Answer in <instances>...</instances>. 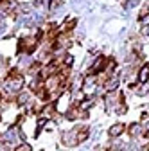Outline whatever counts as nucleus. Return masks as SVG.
Here are the masks:
<instances>
[{
  "instance_id": "nucleus-16",
  "label": "nucleus",
  "mask_w": 149,
  "mask_h": 151,
  "mask_svg": "<svg viewBox=\"0 0 149 151\" xmlns=\"http://www.w3.org/2000/svg\"><path fill=\"white\" fill-rule=\"evenodd\" d=\"M137 92L140 93V96H144V93H147V92H149V85H147V83H144V86H140Z\"/></svg>"
},
{
  "instance_id": "nucleus-4",
  "label": "nucleus",
  "mask_w": 149,
  "mask_h": 151,
  "mask_svg": "<svg viewBox=\"0 0 149 151\" xmlns=\"http://www.w3.org/2000/svg\"><path fill=\"white\" fill-rule=\"evenodd\" d=\"M106 65V58H104V56H99V58L94 61V63H92V68H90V72L92 74H97V72H101L102 70V67Z\"/></svg>"
},
{
  "instance_id": "nucleus-8",
  "label": "nucleus",
  "mask_w": 149,
  "mask_h": 151,
  "mask_svg": "<svg viewBox=\"0 0 149 151\" xmlns=\"http://www.w3.org/2000/svg\"><path fill=\"white\" fill-rule=\"evenodd\" d=\"M138 81H140V83H147V81H149V65H144V67L140 68Z\"/></svg>"
},
{
  "instance_id": "nucleus-7",
  "label": "nucleus",
  "mask_w": 149,
  "mask_h": 151,
  "mask_svg": "<svg viewBox=\"0 0 149 151\" xmlns=\"http://www.w3.org/2000/svg\"><path fill=\"white\" fill-rule=\"evenodd\" d=\"M122 131H124V124H113L110 128V137H119V135H122Z\"/></svg>"
},
{
  "instance_id": "nucleus-5",
  "label": "nucleus",
  "mask_w": 149,
  "mask_h": 151,
  "mask_svg": "<svg viewBox=\"0 0 149 151\" xmlns=\"http://www.w3.org/2000/svg\"><path fill=\"white\" fill-rule=\"evenodd\" d=\"M94 90H95V79L94 78H86L85 83H83V92L90 93V92H94Z\"/></svg>"
},
{
  "instance_id": "nucleus-20",
  "label": "nucleus",
  "mask_w": 149,
  "mask_h": 151,
  "mask_svg": "<svg viewBox=\"0 0 149 151\" xmlns=\"http://www.w3.org/2000/svg\"><path fill=\"white\" fill-rule=\"evenodd\" d=\"M43 4H45V0H36V2H34L36 7H40V6H43Z\"/></svg>"
},
{
  "instance_id": "nucleus-2",
  "label": "nucleus",
  "mask_w": 149,
  "mask_h": 151,
  "mask_svg": "<svg viewBox=\"0 0 149 151\" xmlns=\"http://www.w3.org/2000/svg\"><path fill=\"white\" fill-rule=\"evenodd\" d=\"M77 133H79V126H76L70 131H65V133H63V144L65 146H76V144H79Z\"/></svg>"
},
{
  "instance_id": "nucleus-21",
  "label": "nucleus",
  "mask_w": 149,
  "mask_h": 151,
  "mask_svg": "<svg viewBox=\"0 0 149 151\" xmlns=\"http://www.w3.org/2000/svg\"><path fill=\"white\" fill-rule=\"evenodd\" d=\"M0 65H2V58H0Z\"/></svg>"
},
{
  "instance_id": "nucleus-11",
  "label": "nucleus",
  "mask_w": 149,
  "mask_h": 151,
  "mask_svg": "<svg viewBox=\"0 0 149 151\" xmlns=\"http://www.w3.org/2000/svg\"><path fill=\"white\" fill-rule=\"evenodd\" d=\"M14 151H32V146L27 144V142H22V144H18L14 147Z\"/></svg>"
},
{
  "instance_id": "nucleus-10",
  "label": "nucleus",
  "mask_w": 149,
  "mask_h": 151,
  "mask_svg": "<svg viewBox=\"0 0 149 151\" xmlns=\"http://www.w3.org/2000/svg\"><path fill=\"white\" fill-rule=\"evenodd\" d=\"M72 90H74V92H77V90H83V78H81V76H77V78L74 79Z\"/></svg>"
},
{
  "instance_id": "nucleus-12",
  "label": "nucleus",
  "mask_w": 149,
  "mask_h": 151,
  "mask_svg": "<svg viewBox=\"0 0 149 151\" xmlns=\"http://www.w3.org/2000/svg\"><path fill=\"white\" fill-rule=\"evenodd\" d=\"M90 106H94V99H86L85 103H81V106H79V110H81V111L85 113V111H86V110H88Z\"/></svg>"
},
{
  "instance_id": "nucleus-1",
  "label": "nucleus",
  "mask_w": 149,
  "mask_h": 151,
  "mask_svg": "<svg viewBox=\"0 0 149 151\" xmlns=\"http://www.w3.org/2000/svg\"><path fill=\"white\" fill-rule=\"evenodd\" d=\"M22 86H24V78H22V76H18V74H11L9 78L6 79V85H4V88H6L9 93L20 92Z\"/></svg>"
},
{
  "instance_id": "nucleus-9",
  "label": "nucleus",
  "mask_w": 149,
  "mask_h": 151,
  "mask_svg": "<svg viewBox=\"0 0 149 151\" xmlns=\"http://www.w3.org/2000/svg\"><path fill=\"white\" fill-rule=\"evenodd\" d=\"M67 108H68V99L67 97H59L58 103H56V110L58 111H67Z\"/></svg>"
},
{
  "instance_id": "nucleus-3",
  "label": "nucleus",
  "mask_w": 149,
  "mask_h": 151,
  "mask_svg": "<svg viewBox=\"0 0 149 151\" xmlns=\"http://www.w3.org/2000/svg\"><path fill=\"white\" fill-rule=\"evenodd\" d=\"M34 47H36V38H24L20 43L22 52H27V54H31L34 50Z\"/></svg>"
},
{
  "instance_id": "nucleus-14",
  "label": "nucleus",
  "mask_w": 149,
  "mask_h": 151,
  "mask_svg": "<svg viewBox=\"0 0 149 151\" xmlns=\"http://www.w3.org/2000/svg\"><path fill=\"white\" fill-rule=\"evenodd\" d=\"M52 111H54V106H45V108H43V111H42V113H43V119L50 117V115H52Z\"/></svg>"
},
{
  "instance_id": "nucleus-17",
  "label": "nucleus",
  "mask_w": 149,
  "mask_h": 151,
  "mask_svg": "<svg viewBox=\"0 0 149 151\" xmlns=\"http://www.w3.org/2000/svg\"><path fill=\"white\" fill-rule=\"evenodd\" d=\"M72 63H74V56H70V54H67V56H65V65H67V67H70Z\"/></svg>"
},
{
  "instance_id": "nucleus-18",
  "label": "nucleus",
  "mask_w": 149,
  "mask_h": 151,
  "mask_svg": "<svg viewBox=\"0 0 149 151\" xmlns=\"http://www.w3.org/2000/svg\"><path fill=\"white\" fill-rule=\"evenodd\" d=\"M140 24H142V25H147V24H149V14H144V16L140 18Z\"/></svg>"
},
{
  "instance_id": "nucleus-13",
  "label": "nucleus",
  "mask_w": 149,
  "mask_h": 151,
  "mask_svg": "<svg viewBox=\"0 0 149 151\" xmlns=\"http://www.w3.org/2000/svg\"><path fill=\"white\" fill-rule=\"evenodd\" d=\"M29 96H27V93H20V96H18V104H27L29 103Z\"/></svg>"
},
{
  "instance_id": "nucleus-6",
  "label": "nucleus",
  "mask_w": 149,
  "mask_h": 151,
  "mask_svg": "<svg viewBox=\"0 0 149 151\" xmlns=\"http://www.w3.org/2000/svg\"><path fill=\"white\" fill-rule=\"evenodd\" d=\"M117 85H119V78H117V76H113L111 79H108L104 83V88H106V92H113L117 88Z\"/></svg>"
},
{
  "instance_id": "nucleus-19",
  "label": "nucleus",
  "mask_w": 149,
  "mask_h": 151,
  "mask_svg": "<svg viewBox=\"0 0 149 151\" xmlns=\"http://www.w3.org/2000/svg\"><path fill=\"white\" fill-rule=\"evenodd\" d=\"M135 4H137V0H128V2L124 4V7H126V9H129V7H133Z\"/></svg>"
},
{
  "instance_id": "nucleus-15",
  "label": "nucleus",
  "mask_w": 149,
  "mask_h": 151,
  "mask_svg": "<svg viewBox=\"0 0 149 151\" xmlns=\"http://www.w3.org/2000/svg\"><path fill=\"white\" fill-rule=\"evenodd\" d=\"M129 133H131L133 137L138 135V133H140V126H138V124H131V126H129Z\"/></svg>"
}]
</instances>
